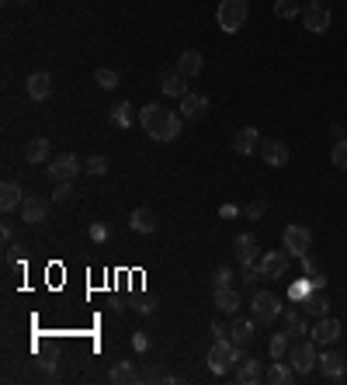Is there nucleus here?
<instances>
[{
  "label": "nucleus",
  "mask_w": 347,
  "mask_h": 385,
  "mask_svg": "<svg viewBox=\"0 0 347 385\" xmlns=\"http://www.w3.org/2000/svg\"><path fill=\"white\" fill-rule=\"evenodd\" d=\"M139 126H142V132H146L150 139H157V142H174V139L181 135L184 115H177V111L164 108V104H146V108L139 111Z\"/></svg>",
  "instance_id": "obj_1"
},
{
  "label": "nucleus",
  "mask_w": 347,
  "mask_h": 385,
  "mask_svg": "<svg viewBox=\"0 0 347 385\" xmlns=\"http://www.w3.org/2000/svg\"><path fill=\"white\" fill-rule=\"evenodd\" d=\"M250 18V0H219L216 7V21L226 35H236Z\"/></svg>",
  "instance_id": "obj_2"
},
{
  "label": "nucleus",
  "mask_w": 347,
  "mask_h": 385,
  "mask_svg": "<svg viewBox=\"0 0 347 385\" xmlns=\"http://www.w3.org/2000/svg\"><path fill=\"white\" fill-rule=\"evenodd\" d=\"M240 365V347L226 337H216L212 350H209V372L212 375H229L233 368Z\"/></svg>",
  "instance_id": "obj_3"
},
{
  "label": "nucleus",
  "mask_w": 347,
  "mask_h": 385,
  "mask_svg": "<svg viewBox=\"0 0 347 385\" xmlns=\"http://www.w3.org/2000/svg\"><path fill=\"white\" fill-rule=\"evenodd\" d=\"M316 341H292V347H288V354H285V361L299 372V375H309L312 368H316Z\"/></svg>",
  "instance_id": "obj_4"
},
{
  "label": "nucleus",
  "mask_w": 347,
  "mask_h": 385,
  "mask_svg": "<svg viewBox=\"0 0 347 385\" xmlns=\"http://www.w3.org/2000/svg\"><path fill=\"white\" fill-rule=\"evenodd\" d=\"M303 28L312 32V35H323L330 28V7L319 4V0H309L303 7Z\"/></svg>",
  "instance_id": "obj_5"
},
{
  "label": "nucleus",
  "mask_w": 347,
  "mask_h": 385,
  "mask_svg": "<svg viewBox=\"0 0 347 385\" xmlns=\"http://www.w3.org/2000/svg\"><path fill=\"white\" fill-rule=\"evenodd\" d=\"M281 243H285V250H288L292 257H305V254H309V247H312V233H309V226L292 222V226L285 229Z\"/></svg>",
  "instance_id": "obj_6"
},
{
  "label": "nucleus",
  "mask_w": 347,
  "mask_h": 385,
  "mask_svg": "<svg viewBox=\"0 0 347 385\" xmlns=\"http://www.w3.org/2000/svg\"><path fill=\"white\" fill-rule=\"evenodd\" d=\"M77 171H80L77 157H73V153H59V157H56V160L49 164V181H56V184L77 181Z\"/></svg>",
  "instance_id": "obj_7"
},
{
  "label": "nucleus",
  "mask_w": 347,
  "mask_h": 385,
  "mask_svg": "<svg viewBox=\"0 0 347 385\" xmlns=\"http://www.w3.org/2000/svg\"><path fill=\"white\" fill-rule=\"evenodd\" d=\"M250 309H254V319H260V323H274L281 316V302L271 292H257L254 302H250Z\"/></svg>",
  "instance_id": "obj_8"
},
{
  "label": "nucleus",
  "mask_w": 347,
  "mask_h": 385,
  "mask_svg": "<svg viewBox=\"0 0 347 385\" xmlns=\"http://www.w3.org/2000/svg\"><path fill=\"white\" fill-rule=\"evenodd\" d=\"M288 250H267V254H260L257 267L264 278H285V271H288Z\"/></svg>",
  "instance_id": "obj_9"
},
{
  "label": "nucleus",
  "mask_w": 347,
  "mask_h": 385,
  "mask_svg": "<svg viewBox=\"0 0 347 385\" xmlns=\"http://www.w3.org/2000/svg\"><path fill=\"white\" fill-rule=\"evenodd\" d=\"M260 157L267 167H285L288 164V142L285 139H260Z\"/></svg>",
  "instance_id": "obj_10"
},
{
  "label": "nucleus",
  "mask_w": 347,
  "mask_h": 385,
  "mask_svg": "<svg viewBox=\"0 0 347 385\" xmlns=\"http://www.w3.org/2000/svg\"><path fill=\"white\" fill-rule=\"evenodd\" d=\"M341 334H344L341 319H334V316H319V323H316V330H312V341L319 343V347H330V343L341 341Z\"/></svg>",
  "instance_id": "obj_11"
},
{
  "label": "nucleus",
  "mask_w": 347,
  "mask_h": 385,
  "mask_svg": "<svg viewBox=\"0 0 347 385\" xmlns=\"http://www.w3.org/2000/svg\"><path fill=\"white\" fill-rule=\"evenodd\" d=\"M181 115H184L188 122H202V118L209 115V97H205V94H191V90H188V94L181 97Z\"/></svg>",
  "instance_id": "obj_12"
},
{
  "label": "nucleus",
  "mask_w": 347,
  "mask_h": 385,
  "mask_svg": "<svg viewBox=\"0 0 347 385\" xmlns=\"http://www.w3.org/2000/svg\"><path fill=\"white\" fill-rule=\"evenodd\" d=\"M316 365H319L323 379H330V382H341L344 379V354L341 350H323L316 358Z\"/></svg>",
  "instance_id": "obj_13"
},
{
  "label": "nucleus",
  "mask_w": 347,
  "mask_h": 385,
  "mask_svg": "<svg viewBox=\"0 0 347 385\" xmlns=\"http://www.w3.org/2000/svg\"><path fill=\"white\" fill-rule=\"evenodd\" d=\"M236 382H240V385L264 382V368H260L257 358H240V365H236Z\"/></svg>",
  "instance_id": "obj_14"
},
{
  "label": "nucleus",
  "mask_w": 347,
  "mask_h": 385,
  "mask_svg": "<svg viewBox=\"0 0 347 385\" xmlns=\"http://www.w3.org/2000/svg\"><path fill=\"white\" fill-rule=\"evenodd\" d=\"M160 87H164L167 97H177V101H181V97L188 94V77L177 73V70H164V73H160Z\"/></svg>",
  "instance_id": "obj_15"
},
{
  "label": "nucleus",
  "mask_w": 347,
  "mask_h": 385,
  "mask_svg": "<svg viewBox=\"0 0 347 385\" xmlns=\"http://www.w3.org/2000/svg\"><path fill=\"white\" fill-rule=\"evenodd\" d=\"M45 212H49V205H45L39 195H25V202H21V222L35 226V222L45 219Z\"/></svg>",
  "instance_id": "obj_16"
},
{
  "label": "nucleus",
  "mask_w": 347,
  "mask_h": 385,
  "mask_svg": "<svg viewBox=\"0 0 347 385\" xmlns=\"http://www.w3.org/2000/svg\"><path fill=\"white\" fill-rule=\"evenodd\" d=\"M233 247H236V260H240V264H257V260H260L257 240H254L250 233H240Z\"/></svg>",
  "instance_id": "obj_17"
},
{
  "label": "nucleus",
  "mask_w": 347,
  "mask_h": 385,
  "mask_svg": "<svg viewBox=\"0 0 347 385\" xmlns=\"http://www.w3.org/2000/svg\"><path fill=\"white\" fill-rule=\"evenodd\" d=\"M233 149H236V153H240V157H250V153H254V149H260V132L257 128H240V132H236V139H233Z\"/></svg>",
  "instance_id": "obj_18"
},
{
  "label": "nucleus",
  "mask_w": 347,
  "mask_h": 385,
  "mask_svg": "<svg viewBox=\"0 0 347 385\" xmlns=\"http://www.w3.org/2000/svg\"><path fill=\"white\" fill-rule=\"evenodd\" d=\"M296 375H299V372H296L292 365H281L278 358H274V361H271V368L264 372V379H267V382H274V385H292V382H296Z\"/></svg>",
  "instance_id": "obj_19"
},
{
  "label": "nucleus",
  "mask_w": 347,
  "mask_h": 385,
  "mask_svg": "<svg viewBox=\"0 0 347 385\" xmlns=\"http://www.w3.org/2000/svg\"><path fill=\"white\" fill-rule=\"evenodd\" d=\"M139 379H142V375L135 372V365H132V361H118V365L108 372V382H111V385H132V382H139Z\"/></svg>",
  "instance_id": "obj_20"
},
{
  "label": "nucleus",
  "mask_w": 347,
  "mask_h": 385,
  "mask_svg": "<svg viewBox=\"0 0 347 385\" xmlns=\"http://www.w3.org/2000/svg\"><path fill=\"white\" fill-rule=\"evenodd\" d=\"M49 94H52V77L42 73V70L32 73V77H28V97H32V101H45Z\"/></svg>",
  "instance_id": "obj_21"
},
{
  "label": "nucleus",
  "mask_w": 347,
  "mask_h": 385,
  "mask_svg": "<svg viewBox=\"0 0 347 385\" xmlns=\"http://www.w3.org/2000/svg\"><path fill=\"white\" fill-rule=\"evenodd\" d=\"M25 202V191H21V184H14V181H4V188H0V209L4 212H11V209H18Z\"/></svg>",
  "instance_id": "obj_22"
},
{
  "label": "nucleus",
  "mask_w": 347,
  "mask_h": 385,
  "mask_svg": "<svg viewBox=\"0 0 347 385\" xmlns=\"http://www.w3.org/2000/svg\"><path fill=\"white\" fill-rule=\"evenodd\" d=\"M202 52H195V49H188V52H181V59H177V73H184V77H198L202 73Z\"/></svg>",
  "instance_id": "obj_23"
},
{
  "label": "nucleus",
  "mask_w": 347,
  "mask_h": 385,
  "mask_svg": "<svg viewBox=\"0 0 347 385\" xmlns=\"http://www.w3.org/2000/svg\"><path fill=\"white\" fill-rule=\"evenodd\" d=\"M129 222H132V229L142 233V236H150V233L157 229V215H153V209H135Z\"/></svg>",
  "instance_id": "obj_24"
},
{
  "label": "nucleus",
  "mask_w": 347,
  "mask_h": 385,
  "mask_svg": "<svg viewBox=\"0 0 347 385\" xmlns=\"http://www.w3.org/2000/svg\"><path fill=\"white\" fill-rule=\"evenodd\" d=\"M25 160H28V164H45V160H49V139H45V135H35V139L25 146Z\"/></svg>",
  "instance_id": "obj_25"
},
{
  "label": "nucleus",
  "mask_w": 347,
  "mask_h": 385,
  "mask_svg": "<svg viewBox=\"0 0 347 385\" xmlns=\"http://www.w3.org/2000/svg\"><path fill=\"white\" fill-rule=\"evenodd\" d=\"M229 341L236 343V347L254 341V319H236V323L229 326Z\"/></svg>",
  "instance_id": "obj_26"
},
{
  "label": "nucleus",
  "mask_w": 347,
  "mask_h": 385,
  "mask_svg": "<svg viewBox=\"0 0 347 385\" xmlns=\"http://www.w3.org/2000/svg\"><path fill=\"white\" fill-rule=\"evenodd\" d=\"M216 309L222 312H236L240 309V292L229 285V288H216Z\"/></svg>",
  "instance_id": "obj_27"
},
{
  "label": "nucleus",
  "mask_w": 347,
  "mask_h": 385,
  "mask_svg": "<svg viewBox=\"0 0 347 385\" xmlns=\"http://www.w3.org/2000/svg\"><path fill=\"white\" fill-rule=\"evenodd\" d=\"M303 305H305L309 316H327V309H330V302H327V295H323L319 288H312V292L303 299Z\"/></svg>",
  "instance_id": "obj_28"
},
{
  "label": "nucleus",
  "mask_w": 347,
  "mask_h": 385,
  "mask_svg": "<svg viewBox=\"0 0 347 385\" xmlns=\"http://www.w3.org/2000/svg\"><path fill=\"white\" fill-rule=\"evenodd\" d=\"M285 334H288L292 341H299L305 334V319L299 309H285Z\"/></svg>",
  "instance_id": "obj_29"
},
{
  "label": "nucleus",
  "mask_w": 347,
  "mask_h": 385,
  "mask_svg": "<svg viewBox=\"0 0 347 385\" xmlns=\"http://www.w3.org/2000/svg\"><path fill=\"white\" fill-rule=\"evenodd\" d=\"M305 4H299V0H274V14L281 18V21H292V18H299L303 14Z\"/></svg>",
  "instance_id": "obj_30"
},
{
  "label": "nucleus",
  "mask_w": 347,
  "mask_h": 385,
  "mask_svg": "<svg viewBox=\"0 0 347 385\" xmlns=\"http://www.w3.org/2000/svg\"><path fill=\"white\" fill-rule=\"evenodd\" d=\"M288 347H292V337L281 330V334H271V343H267V350H271V358H285L288 354Z\"/></svg>",
  "instance_id": "obj_31"
},
{
  "label": "nucleus",
  "mask_w": 347,
  "mask_h": 385,
  "mask_svg": "<svg viewBox=\"0 0 347 385\" xmlns=\"http://www.w3.org/2000/svg\"><path fill=\"white\" fill-rule=\"evenodd\" d=\"M111 122L118 128H129L132 126V104L129 101H118L115 108H111Z\"/></svg>",
  "instance_id": "obj_32"
},
{
  "label": "nucleus",
  "mask_w": 347,
  "mask_h": 385,
  "mask_svg": "<svg viewBox=\"0 0 347 385\" xmlns=\"http://www.w3.org/2000/svg\"><path fill=\"white\" fill-rule=\"evenodd\" d=\"M240 278H243V288H254L264 274H260L257 264H240Z\"/></svg>",
  "instance_id": "obj_33"
},
{
  "label": "nucleus",
  "mask_w": 347,
  "mask_h": 385,
  "mask_svg": "<svg viewBox=\"0 0 347 385\" xmlns=\"http://www.w3.org/2000/svg\"><path fill=\"white\" fill-rule=\"evenodd\" d=\"M73 195H77V191H73V181H66V184H56L52 202H56V205H70V202H73Z\"/></svg>",
  "instance_id": "obj_34"
},
{
  "label": "nucleus",
  "mask_w": 347,
  "mask_h": 385,
  "mask_svg": "<svg viewBox=\"0 0 347 385\" xmlns=\"http://www.w3.org/2000/svg\"><path fill=\"white\" fill-rule=\"evenodd\" d=\"M94 80L104 87V90H115V87H118V73H115L111 66H101V70L94 73Z\"/></svg>",
  "instance_id": "obj_35"
},
{
  "label": "nucleus",
  "mask_w": 347,
  "mask_h": 385,
  "mask_svg": "<svg viewBox=\"0 0 347 385\" xmlns=\"http://www.w3.org/2000/svg\"><path fill=\"white\" fill-rule=\"evenodd\" d=\"M330 160H334V167H341V171H347V139H341V142L334 146Z\"/></svg>",
  "instance_id": "obj_36"
},
{
  "label": "nucleus",
  "mask_w": 347,
  "mask_h": 385,
  "mask_svg": "<svg viewBox=\"0 0 347 385\" xmlns=\"http://www.w3.org/2000/svg\"><path fill=\"white\" fill-rule=\"evenodd\" d=\"M84 171L97 177V173H104V171H108V160H104V157H90V160L84 164Z\"/></svg>",
  "instance_id": "obj_37"
},
{
  "label": "nucleus",
  "mask_w": 347,
  "mask_h": 385,
  "mask_svg": "<svg viewBox=\"0 0 347 385\" xmlns=\"http://www.w3.org/2000/svg\"><path fill=\"white\" fill-rule=\"evenodd\" d=\"M212 285H216V288H229V285H233V271H229V267H219Z\"/></svg>",
  "instance_id": "obj_38"
},
{
  "label": "nucleus",
  "mask_w": 347,
  "mask_h": 385,
  "mask_svg": "<svg viewBox=\"0 0 347 385\" xmlns=\"http://www.w3.org/2000/svg\"><path fill=\"white\" fill-rule=\"evenodd\" d=\"M142 379H146V382H167V375H164V368H157V365H150V368L142 372Z\"/></svg>",
  "instance_id": "obj_39"
},
{
  "label": "nucleus",
  "mask_w": 347,
  "mask_h": 385,
  "mask_svg": "<svg viewBox=\"0 0 347 385\" xmlns=\"http://www.w3.org/2000/svg\"><path fill=\"white\" fill-rule=\"evenodd\" d=\"M264 212H267V202H250L247 205V219H260Z\"/></svg>",
  "instance_id": "obj_40"
},
{
  "label": "nucleus",
  "mask_w": 347,
  "mask_h": 385,
  "mask_svg": "<svg viewBox=\"0 0 347 385\" xmlns=\"http://www.w3.org/2000/svg\"><path fill=\"white\" fill-rule=\"evenodd\" d=\"M303 267H305V274H309V278H319V264H316L309 254L303 257Z\"/></svg>",
  "instance_id": "obj_41"
},
{
  "label": "nucleus",
  "mask_w": 347,
  "mask_h": 385,
  "mask_svg": "<svg viewBox=\"0 0 347 385\" xmlns=\"http://www.w3.org/2000/svg\"><path fill=\"white\" fill-rule=\"evenodd\" d=\"M90 236H94V240H104V236H108V229H104V226H94V233H90Z\"/></svg>",
  "instance_id": "obj_42"
},
{
  "label": "nucleus",
  "mask_w": 347,
  "mask_h": 385,
  "mask_svg": "<svg viewBox=\"0 0 347 385\" xmlns=\"http://www.w3.org/2000/svg\"><path fill=\"white\" fill-rule=\"evenodd\" d=\"M18 4H28V0H18Z\"/></svg>",
  "instance_id": "obj_43"
}]
</instances>
